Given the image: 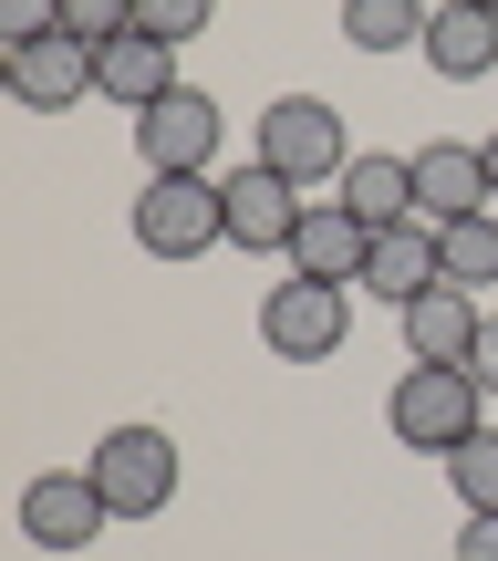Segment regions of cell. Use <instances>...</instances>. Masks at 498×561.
Returning a JSON list of instances; mask_svg holds the SVG:
<instances>
[{
	"label": "cell",
	"mask_w": 498,
	"mask_h": 561,
	"mask_svg": "<svg viewBox=\"0 0 498 561\" xmlns=\"http://www.w3.org/2000/svg\"><path fill=\"white\" fill-rule=\"evenodd\" d=\"M104 83V42H83V32H53V42H32V53H11V94L32 104V115H62V104H83Z\"/></svg>",
	"instance_id": "cell-9"
},
{
	"label": "cell",
	"mask_w": 498,
	"mask_h": 561,
	"mask_svg": "<svg viewBox=\"0 0 498 561\" xmlns=\"http://www.w3.org/2000/svg\"><path fill=\"white\" fill-rule=\"evenodd\" d=\"M259 343H270L280 364H333L343 343H354V291L343 280H270V301H259Z\"/></svg>",
	"instance_id": "cell-2"
},
{
	"label": "cell",
	"mask_w": 498,
	"mask_h": 561,
	"mask_svg": "<svg viewBox=\"0 0 498 561\" xmlns=\"http://www.w3.org/2000/svg\"><path fill=\"white\" fill-rule=\"evenodd\" d=\"M384 426H395V447H416V458H458L488 426V385L467 375V364H405L395 396H384Z\"/></svg>",
	"instance_id": "cell-1"
},
{
	"label": "cell",
	"mask_w": 498,
	"mask_h": 561,
	"mask_svg": "<svg viewBox=\"0 0 498 561\" xmlns=\"http://www.w3.org/2000/svg\"><path fill=\"white\" fill-rule=\"evenodd\" d=\"M426 62H437L447 83H478L498 73V11H478V0H447L437 21H426V42H416Z\"/></svg>",
	"instance_id": "cell-15"
},
{
	"label": "cell",
	"mask_w": 498,
	"mask_h": 561,
	"mask_svg": "<svg viewBox=\"0 0 498 561\" xmlns=\"http://www.w3.org/2000/svg\"><path fill=\"white\" fill-rule=\"evenodd\" d=\"M458 561H498V510H467V530H458Z\"/></svg>",
	"instance_id": "cell-23"
},
{
	"label": "cell",
	"mask_w": 498,
	"mask_h": 561,
	"mask_svg": "<svg viewBox=\"0 0 498 561\" xmlns=\"http://www.w3.org/2000/svg\"><path fill=\"white\" fill-rule=\"evenodd\" d=\"M478 385H498V312H488V333H478V364H467Z\"/></svg>",
	"instance_id": "cell-24"
},
{
	"label": "cell",
	"mask_w": 498,
	"mask_h": 561,
	"mask_svg": "<svg viewBox=\"0 0 498 561\" xmlns=\"http://www.w3.org/2000/svg\"><path fill=\"white\" fill-rule=\"evenodd\" d=\"M94 94L125 104V115L166 104V94H177V42H157V32H115V42H104V83H94Z\"/></svg>",
	"instance_id": "cell-14"
},
{
	"label": "cell",
	"mask_w": 498,
	"mask_h": 561,
	"mask_svg": "<svg viewBox=\"0 0 498 561\" xmlns=\"http://www.w3.org/2000/svg\"><path fill=\"white\" fill-rule=\"evenodd\" d=\"M208 11H219V0H136V32H157V42H198Z\"/></svg>",
	"instance_id": "cell-20"
},
{
	"label": "cell",
	"mask_w": 498,
	"mask_h": 561,
	"mask_svg": "<svg viewBox=\"0 0 498 561\" xmlns=\"http://www.w3.org/2000/svg\"><path fill=\"white\" fill-rule=\"evenodd\" d=\"M488 187H498V136H488Z\"/></svg>",
	"instance_id": "cell-25"
},
{
	"label": "cell",
	"mask_w": 498,
	"mask_h": 561,
	"mask_svg": "<svg viewBox=\"0 0 498 561\" xmlns=\"http://www.w3.org/2000/svg\"><path fill=\"white\" fill-rule=\"evenodd\" d=\"M136 157H146V178H219V104L198 83H177L166 104L136 115Z\"/></svg>",
	"instance_id": "cell-6"
},
{
	"label": "cell",
	"mask_w": 498,
	"mask_h": 561,
	"mask_svg": "<svg viewBox=\"0 0 498 561\" xmlns=\"http://www.w3.org/2000/svg\"><path fill=\"white\" fill-rule=\"evenodd\" d=\"M447 280V250H437V219H395V229H374V261H363V291L374 301H426Z\"/></svg>",
	"instance_id": "cell-12"
},
{
	"label": "cell",
	"mask_w": 498,
	"mask_h": 561,
	"mask_svg": "<svg viewBox=\"0 0 498 561\" xmlns=\"http://www.w3.org/2000/svg\"><path fill=\"white\" fill-rule=\"evenodd\" d=\"M229 250H280V261H291V229H301V208H312V198H301V187L291 178H280V167H229Z\"/></svg>",
	"instance_id": "cell-8"
},
{
	"label": "cell",
	"mask_w": 498,
	"mask_h": 561,
	"mask_svg": "<svg viewBox=\"0 0 498 561\" xmlns=\"http://www.w3.org/2000/svg\"><path fill=\"white\" fill-rule=\"evenodd\" d=\"M259 167H280L291 187H333L343 167H354V136H343V115L322 94H280L270 115H259Z\"/></svg>",
	"instance_id": "cell-4"
},
{
	"label": "cell",
	"mask_w": 498,
	"mask_h": 561,
	"mask_svg": "<svg viewBox=\"0 0 498 561\" xmlns=\"http://www.w3.org/2000/svg\"><path fill=\"white\" fill-rule=\"evenodd\" d=\"M219 240H229V187L219 178H146L136 250H157V261H208Z\"/></svg>",
	"instance_id": "cell-3"
},
{
	"label": "cell",
	"mask_w": 498,
	"mask_h": 561,
	"mask_svg": "<svg viewBox=\"0 0 498 561\" xmlns=\"http://www.w3.org/2000/svg\"><path fill=\"white\" fill-rule=\"evenodd\" d=\"M333 198L354 208L363 229H395V219H416V157H354L333 178Z\"/></svg>",
	"instance_id": "cell-16"
},
{
	"label": "cell",
	"mask_w": 498,
	"mask_h": 561,
	"mask_svg": "<svg viewBox=\"0 0 498 561\" xmlns=\"http://www.w3.org/2000/svg\"><path fill=\"white\" fill-rule=\"evenodd\" d=\"M426 0H343V42L354 53H405V42H426Z\"/></svg>",
	"instance_id": "cell-17"
},
{
	"label": "cell",
	"mask_w": 498,
	"mask_h": 561,
	"mask_svg": "<svg viewBox=\"0 0 498 561\" xmlns=\"http://www.w3.org/2000/svg\"><path fill=\"white\" fill-rule=\"evenodd\" d=\"M363 261H374V229H363L343 198L301 208V229H291V271L301 280H343V291H363Z\"/></svg>",
	"instance_id": "cell-10"
},
{
	"label": "cell",
	"mask_w": 498,
	"mask_h": 561,
	"mask_svg": "<svg viewBox=\"0 0 498 561\" xmlns=\"http://www.w3.org/2000/svg\"><path fill=\"white\" fill-rule=\"evenodd\" d=\"M437 250H447V280H458V291L498 280V208H467V219H447V229H437Z\"/></svg>",
	"instance_id": "cell-18"
},
{
	"label": "cell",
	"mask_w": 498,
	"mask_h": 561,
	"mask_svg": "<svg viewBox=\"0 0 498 561\" xmlns=\"http://www.w3.org/2000/svg\"><path fill=\"white\" fill-rule=\"evenodd\" d=\"M62 32L115 42V32H136V0H62Z\"/></svg>",
	"instance_id": "cell-22"
},
{
	"label": "cell",
	"mask_w": 498,
	"mask_h": 561,
	"mask_svg": "<svg viewBox=\"0 0 498 561\" xmlns=\"http://www.w3.org/2000/svg\"><path fill=\"white\" fill-rule=\"evenodd\" d=\"M62 32V0H0V42L11 53H32V42H53Z\"/></svg>",
	"instance_id": "cell-21"
},
{
	"label": "cell",
	"mask_w": 498,
	"mask_h": 561,
	"mask_svg": "<svg viewBox=\"0 0 498 561\" xmlns=\"http://www.w3.org/2000/svg\"><path fill=\"white\" fill-rule=\"evenodd\" d=\"M104 489H94V468H53V479H32L21 489V530H32L42 551H94L104 541Z\"/></svg>",
	"instance_id": "cell-7"
},
{
	"label": "cell",
	"mask_w": 498,
	"mask_h": 561,
	"mask_svg": "<svg viewBox=\"0 0 498 561\" xmlns=\"http://www.w3.org/2000/svg\"><path fill=\"white\" fill-rule=\"evenodd\" d=\"M447 479H458V500H467V510H498V426H478V437L447 458Z\"/></svg>",
	"instance_id": "cell-19"
},
{
	"label": "cell",
	"mask_w": 498,
	"mask_h": 561,
	"mask_svg": "<svg viewBox=\"0 0 498 561\" xmlns=\"http://www.w3.org/2000/svg\"><path fill=\"white\" fill-rule=\"evenodd\" d=\"M478 11H498V0H478Z\"/></svg>",
	"instance_id": "cell-26"
},
{
	"label": "cell",
	"mask_w": 498,
	"mask_h": 561,
	"mask_svg": "<svg viewBox=\"0 0 498 561\" xmlns=\"http://www.w3.org/2000/svg\"><path fill=\"white\" fill-rule=\"evenodd\" d=\"M467 208H498V187H488V146H467V136H437V146H416V219H467Z\"/></svg>",
	"instance_id": "cell-11"
},
{
	"label": "cell",
	"mask_w": 498,
	"mask_h": 561,
	"mask_svg": "<svg viewBox=\"0 0 498 561\" xmlns=\"http://www.w3.org/2000/svg\"><path fill=\"white\" fill-rule=\"evenodd\" d=\"M478 291H458V280H437L426 301H405V364H478Z\"/></svg>",
	"instance_id": "cell-13"
},
{
	"label": "cell",
	"mask_w": 498,
	"mask_h": 561,
	"mask_svg": "<svg viewBox=\"0 0 498 561\" xmlns=\"http://www.w3.org/2000/svg\"><path fill=\"white\" fill-rule=\"evenodd\" d=\"M83 468H94L115 520H157V510L177 500V437H166V426H115Z\"/></svg>",
	"instance_id": "cell-5"
}]
</instances>
